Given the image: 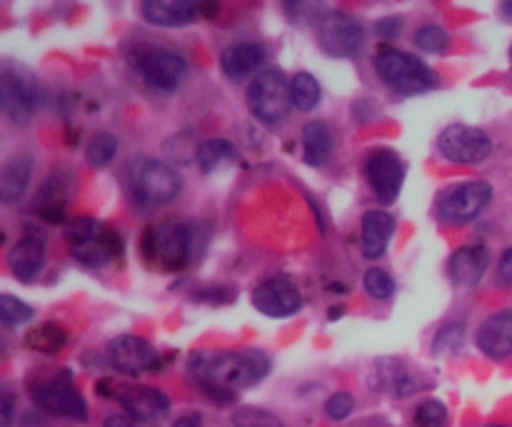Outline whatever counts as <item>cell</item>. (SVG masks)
<instances>
[{
    "mask_svg": "<svg viewBox=\"0 0 512 427\" xmlns=\"http://www.w3.org/2000/svg\"><path fill=\"white\" fill-rule=\"evenodd\" d=\"M270 368V355L260 348L195 350L188 358L190 380L215 405H233L243 390L263 383Z\"/></svg>",
    "mask_w": 512,
    "mask_h": 427,
    "instance_id": "1",
    "label": "cell"
},
{
    "mask_svg": "<svg viewBox=\"0 0 512 427\" xmlns=\"http://www.w3.org/2000/svg\"><path fill=\"white\" fill-rule=\"evenodd\" d=\"M128 190L138 208L155 210L178 198L183 190V178L173 165L138 155L128 163Z\"/></svg>",
    "mask_w": 512,
    "mask_h": 427,
    "instance_id": "2",
    "label": "cell"
},
{
    "mask_svg": "<svg viewBox=\"0 0 512 427\" xmlns=\"http://www.w3.org/2000/svg\"><path fill=\"white\" fill-rule=\"evenodd\" d=\"M373 68L395 95H420L438 85V78L425 60L408 53V50L390 48V45H383L375 53Z\"/></svg>",
    "mask_w": 512,
    "mask_h": 427,
    "instance_id": "3",
    "label": "cell"
},
{
    "mask_svg": "<svg viewBox=\"0 0 512 427\" xmlns=\"http://www.w3.org/2000/svg\"><path fill=\"white\" fill-rule=\"evenodd\" d=\"M195 248V225L188 220L170 218L158 228H145L140 238V253L148 263L163 270H180L190 263Z\"/></svg>",
    "mask_w": 512,
    "mask_h": 427,
    "instance_id": "4",
    "label": "cell"
},
{
    "mask_svg": "<svg viewBox=\"0 0 512 427\" xmlns=\"http://www.w3.org/2000/svg\"><path fill=\"white\" fill-rule=\"evenodd\" d=\"M28 393L35 408H40L43 413L55 415V418L78 420V423L88 420V400L75 388L73 373H68V370H60V373L48 375V378L33 380L28 385Z\"/></svg>",
    "mask_w": 512,
    "mask_h": 427,
    "instance_id": "5",
    "label": "cell"
},
{
    "mask_svg": "<svg viewBox=\"0 0 512 427\" xmlns=\"http://www.w3.org/2000/svg\"><path fill=\"white\" fill-rule=\"evenodd\" d=\"M38 95V78L33 70L5 60L0 70V105H3L5 118L18 128H25L38 110Z\"/></svg>",
    "mask_w": 512,
    "mask_h": 427,
    "instance_id": "6",
    "label": "cell"
},
{
    "mask_svg": "<svg viewBox=\"0 0 512 427\" xmlns=\"http://www.w3.org/2000/svg\"><path fill=\"white\" fill-rule=\"evenodd\" d=\"M248 108L260 123L280 125L288 120L290 108H293V95H290V80L283 70L268 68L248 88Z\"/></svg>",
    "mask_w": 512,
    "mask_h": 427,
    "instance_id": "7",
    "label": "cell"
},
{
    "mask_svg": "<svg viewBox=\"0 0 512 427\" xmlns=\"http://www.w3.org/2000/svg\"><path fill=\"white\" fill-rule=\"evenodd\" d=\"M493 200V185L485 180H470V183L455 185V188L445 190L438 200L435 215L443 225L450 228H463V225L473 223Z\"/></svg>",
    "mask_w": 512,
    "mask_h": 427,
    "instance_id": "8",
    "label": "cell"
},
{
    "mask_svg": "<svg viewBox=\"0 0 512 427\" xmlns=\"http://www.w3.org/2000/svg\"><path fill=\"white\" fill-rule=\"evenodd\" d=\"M438 150L445 160L458 165H480L493 155V140L483 128L453 123L440 133Z\"/></svg>",
    "mask_w": 512,
    "mask_h": 427,
    "instance_id": "9",
    "label": "cell"
},
{
    "mask_svg": "<svg viewBox=\"0 0 512 427\" xmlns=\"http://www.w3.org/2000/svg\"><path fill=\"white\" fill-rule=\"evenodd\" d=\"M365 43V28L353 13L328 10L318 20V45L333 58L355 55Z\"/></svg>",
    "mask_w": 512,
    "mask_h": 427,
    "instance_id": "10",
    "label": "cell"
},
{
    "mask_svg": "<svg viewBox=\"0 0 512 427\" xmlns=\"http://www.w3.org/2000/svg\"><path fill=\"white\" fill-rule=\"evenodd\" d=\"M363 173L380 203L393 205L398 200L405 183V163L400 153L393 148H373L365 155Z\"/></svg>",
    "mask_w": 512,
    "mask_h": 427,
    "instance_id": "11",
    "label": "cell"
},
{
    "mask_svg": "<svg viewBox=\"0 0 512 427\" xmlns=\"http://www.w3.org/2000/svg\"><path fill=\"white\" fill-rule=\"evenodd\" d=\"M138 70L150 88L173 93V90L180 88L185 75H188V63L175 50L160 48V45H148V48L140 50Z\"/></svg>",
    "mask_w": 512,
    "mask_h": 427,
    "instance_id": "12",
    "label": "cell"
},
{
    "mask_svg": "<svg viewBox=\"0 0 512 427\" xmlns=\"http://www.w3.org/2000/svg\"><path fill=\"white\" fill-rule=\"evenodd\" d=\"M105 358L120 375H128V378H140L143 373H150L160 365L158 350L140 335L113 338L105 345Z\"/></svg>",
    "mask_w": 512,
    "mask_h": 427,
    "instance_id": "13",
    "label": "cell"
},
{
    "mask_svg": "<svg viewBox=\"0 0 512 427\" xmlns=\"http://www.w3.org/2000/svg\"><path fill=\"white\" fill-rule=\"evenodd\" d=\"M253 308L268 318H290L303 308V293L290 278L275 275L253 290Z\"/></svg>",
    "mask_w": 512,
    "mask_h": 427,
    "instance_id": "14",
    "label": "cell"
},
{
    "mask_svg": "<svg viewBox=\"0 0 512 427\" xmlns=\"http://www.w3.org/2000/svg\"><path fill=\"white\" fill-rule=\"evenodd\" d=\"M123 235L118 230L108 228V225H100L90 238H85L83 243H75L70 245V255L78 265L88 270H98L105 268L110 260L115 258H123Z\"/></svg>",
    "mask_w": 512,
    "mask_h": 427,
    "instance_id": "15",
    "label": "cell"
},
{
    "mask_svg": "<svg viewBox=\"0 0 512 427\" xmlns=\"http://www.w3.org/2000/svg\"><path fill=\"white\" fill-rule=\"evenodd\" d=\"M8 270L20 280V283H33L45 268V238L38 230L28 228L23 238L8 250L5 255Z\"/></svg>",
    "mask_w": 512,
    "mask_h": 427,
    "instance_id": "16",
    "label": "cell"
},
{
    "mask_svg": "<svg viewBox=\"0 0 512 427\" xmlns=\"http://www.w3.org/2000/svg\"><path fill=\"white\" fill-rule=\"evenodd\" d=\"M118 400L125 413L138 423H155L170 410L168 395L158 388H150V385H128V388L120 390Z\"/></svg>",
    "mask_w": 512,
    "mask_h": 427,
    "instance_id": "17",
    "label": "cell"
},
{
    "mask_svg": "<svg viewBox=\"0 0 512 427\" xmlns=\"http://www.w3.org/2000/svg\"><path fill=\"white\" fill-rule=\"evenodd\" d=\"M475 345L490 360H505L512 355V308L498 310L483 320L475 335Z\"/></svg>",
    "mask_w": 512,
    "mask_h": 427,
    "instance_id": "18",
    "label": "cell"
},
{
    "mask_svg": "<svg viewBox=\"0 0 512 427\" xmlns=\"http://www.w3.org/2000/svg\"><path fill=\"white\" fill-rule=\"evenodd\" d=\"M490 260H493V255H490L488 245L483 243L463 245V248H458L453 255H450V263H448L450 280H453L455 285H460V288H475V285L483 280Z\"/></svg>",
    "mask_w": 512,
    "mask_h": 427,
    "instance_id": "19",
    "label": "cell"
},
{
    "mask_svg": "<svg viewBox=\"0 0 512 427\" xmlns=\"http://www.w3.org/2000/svg\"><path fill=\"white\" fill-rule=\"evenodd\" d=\"M268 60V48L258 40H248V43H235L220 53V70L225 78L243 80L253 75L260 65Z\"/></svg>",
    "mask_w": 512,
    "mask_h": 427,
    "instance_id": "20",
    "label": "cell"
},
{
    "mask_svg": "<svg viewBox=\"0 0 512 427\" xmlns=\"http://www.w3.org/2000/svg\"><path fill=\"white\" fill-rule=\"evenodd\" d=\"M395 233V218L385 210H368L363 215V230H360V250L368 260L383 258Z\"/></svg>",
    "mask_w": 512,
    "mask_h": 427,
    "instance_id": "21",
    "label": "cell"
},
{
    "mask_svg": "<svg viewBox=\"0 0 512 427\" xmlns=\"http://www.w3.org/2000/svg\"><path fill=\"white\" fill-rule=\"evenodd\" d=\"M200 15V3L190 0H148L143 3V18L158 28H183Z\"/></svg>",
    "mask_w": 512,
    "mask_h": 427,
    "instance_id": "22",
    "label": "cell"
},
{
    "mask_svg": "<svg viewBox=\"0 0 512 427\" xmlns=\"http://www.w3.org/2000/svg\"><path fill=\"white\" fill-rule=\"evenodd\" d=\"M30 175H33V155L30 153H15L13 158L5 160L3 170H0V200L5 205L20 203L30 185Z\"/></svg>",
    "mask_w": 512,
    "mask_h": 427,
    "instance_id": "23",
    "label": "cell"
},
{
    "mask_svg": "<svg viewBox=\"0 0 512 427\" xmlns=\"http://www.w3.org/2000/svg\"><path fill=\"white\" fill-rule=\"evenodd\" d=\"M335 135L333 128L323 120H310L303 128V160L310 168L328 163L330 153H333Z\"/></svg>",
    "mask_w": 512,
    "mask_h": 427,
    "instance_id": "24",
    "label": "cell"
},
{
    "mask_svg": "<svg viewBox=\"0 0 512 427\" xmlns=\"http://www.w3.org/2000/svg\"><path fill=\"white\" fill-rule=\"evenodd\" d=\"M235 153L238 150L228 138H208L195 148V163L205 175H213L228 163H233Z\"/></svg>",
    "mask_w": 512,
    "mask_h": 427,
    "instance_id": "25",
    "label": "cell"
},
{
    "mask_svg": "<svg viewBox=\"0 0 512 427\" xmlns=\"http://www.w3.org/2000/svg\"><path fill=\"white\" fill-rule=\"evenodd\" d=\"M68 345V330L60 323H40L25 335V348L38 355H55Z\"/></svg>",
    "mask_w": 512,
    "mask_h": 427,
    "instance_id": "26",
    "label": "cell"
},
{
    "mask_svg": "<svg viewBox=\"0 0 512 427\" xmlns=\"http://www.w3.org/2000/svg\"><path fill=\"white\" fill-rule=\"evenodd\" d=\"M378 378L375 380V388L383 390V393H393V395H410L415 390H420L423 385L413 378V375L405 373L403 363H383L378 365Z\"/></svg>",
    "mask_w": 512,
    "mask_h": 427,
    "instance_id": "27",
    "label": "cell"
},
{
    "mask_svg": "<svg viewBox=\"0 0 512 427\" xmlns=\"http://www.w3.org/2000/svg\"><path fill=\"white\" fill-rule=\"evenodd\" d=\"M290 95H293V108H298L300 113H313L320 105L323 90H320L318 78L303 70V73H295L290 78Z\"/></svg>",
    "mask_w": 512,
    "mask_h": 427,
    "instance_id": "28",
    "label": "cell"
},
{
    "mask_svg": "<svg viewBox=\"0 0 512 427\" xmlns=\"http://www.w3.org/2000/svg\"><path fill=\"white\" fill-rule=\"evenodd\" d=\"M465 345V323H448L435 333L433 355L435 358H453Z\"/></svg>",
    "mask_w": 512,
    "mask_h": 427,
    "instance_id": "29",
    "label": "cell"
},
{
    "mask_svg": "<svg viewBox=\"0 0 512 427\" xmlns=\"http://www.w3.org/2000/svg\"><path fill=\"white\" fill-rule=\"evenodd\" d=\"M118 155V138L113 133H98L93 135V140L85 148V160H88L93 168H108L110 163Z\"/></svg>",
    "mask_w": 512,
    "mask_h": 427,
    "instance_id": "30",
    "label": "cell"
},
{
    "mask_svg": "<svg viewBox=\"0 0 512 427\" xmlns=\"http://www.w3.org/2000/svg\"><path fill=\"white\" fill-rule=\"evenodd\" d=\"M413 40H415V45L423 50V53H430V55L448 53L450 43H453L448 30L440 28V25H423V28L415 30Z\"/></svg>",
    "mask_w": 512,
    "mask_h": 427,
    "instance_id": "31",
    "label": "cell"
},
{
    "mask_svg": "<svg viewBox=\"0 0 512 427\" xmlns=\"http://www.w3.org/2000/svg\"><path fill=\"white\" fill-rule=\"evenodd\" d=\"M230 420L235 427H285L280 415H275L273 410L255 408V405H243V408L233 410Z\"/></svg>",
    "mask_w": 512,
    "mask_h": 427,
    "instance_id": "32",
    "label": "cell"
},
{
    "mask_svg": "<svg viewBox=\"0 0 512 427\" xmlns=\"http://www.w3.org/2000/svg\"><path fill=\"white\" fill-rule=\"evenodd\" d=\"M415 427H448L450 423V413H448V405L443 400H423V403L415 408L413 413Z\"/></svg>",
    "mask_w": 512,
    "mask_h": 427,
    "instance_id": "33",
    "label": "cell"
},
{
    "mask_svg": "<svg viewBox=\"0 0 512 427\" xmlns=\"http://www.w3.org/2000/svg\"><path fill=\"white\" fill-rule=\"evenodd\" d=\"M363 288L370 298L375 300H390L395 295V280L388 270L383 268H368L363 275Z\"/></svg>",
    "mask_w": 512,
    "mask_h": 427,
    "instance_id": "34",
    "label": "cell"
},
{
    "mask_svg": "<svg viewBox=\"0 0 512 427\" xmlns=\"http://www.w3.org/2000/svg\"><path fill=\"white\" fill-rule=\"evenodd\" d=\"M0 318H3L5 328H20L35 318V310L13 295H0Z\"/></svg>",
    "mask_w": 512,
    "mask_h": 427,
    "instance_id": "35",
    "label": "cell"
},
{
    "mask_svg": "<svg viewBox=\"0 0 512 427\" xmlns=\"http://www.w3.org/2000/svg\"><path fill=\"white\" fill-rule=\"evenodd\" d=\"M355 410V398L350 393H333L325 403V415L333 420H348Z\"/></svg>",
    "mask_w": 512,
    "mask_h": 427,
    "instance_id": "36",
    "label": "cell"
},
{
    "mask_svg": "<svg viewBox=\"0 0 512 427\" xmlns=\"http://www.w3.org/2000/svg\"><path fill=\"white\" fill-rule=\"evenodd\" d=\"M400 30H403V20L400 18H383L378 23V35L383 40H393Z\"/></svg>",
    "mask_w": 512,
    "mask_h": 427,
    "instance_id": "37",
    "label": "cell"
},
{
    "mask_svg": "<svg viewBox=\"0 0 512 427\" xmlns=\"http://www.w3.org/2000/svg\"><path fill=\"white\" fill-rule=\"evenodd\" d=\"M498 278H500V283L512 285V248H510V250H505L503 258H500V265H498Z\"/></svg>",
    "mask_w": 512,
    "mask_h": 427,
    "instance_id": "38",
    "label": "cell"
},
{
    "mask_svg": "<svg viewBox=\"0 0 512 427\" xmlns=\"http://www.w3.org/2000/svg\"><path fill=\"white\" fill-rule=\"evenodd\" d=\"M103 427H135V420L128 413H113L105 418Z\"/></svg>",
    "mask_w": 512,
    "mask_h": 427,
    "instance_id": "39",
    "label": "cell"
},
{
    "mask_svg": "<svg viewBox=\"0 0 512 427\" xmlns=\"http://www.w3.org/2000/svg\"><path fill=\"white\" fill-rule=\"evenodd\" d=\"M173 427H203V415H200V413L180 415V418L175 420Z\"/></svg>",
    "mask_w": 512,
    "mask_h": 427,
    "instance_id": "40",
    "label": "cell"
},
{
    "mask_svg": "<svg viewBox=\"0 0 512 427\" xmlns=\"http://www.w3.org/2000/svg\"><path fill=\"white\" fill-rule=\"evenodd\" d=\"M13 395L10 393H3V427H10V423H13Z\"/></svg>",
    "mask_w": 512,
    "mask_h": 427,
    "instance_id": "41",
    "label": "cell"
},
{
    "mask_svg": "<svg viewBox=\"0 0 512 427\" xmlns=\"http://www.w3.org/2000/svg\"><path fill=\"white\" fill-rule=\"evenodd\" d=\"M215 13H220L218 3H200V18H213Z\"/></svg>",
    "mask_w": 512,
    "mask_h": 427,
    "instance_id": "42",
    "label": "cell"
},
{
    "mask_svg": "<svg viewBox=\"0 0 512 427\" xmlns=\"http://www.w3.org/2000/svg\"><path fill=\"white\" fill-rule=\"evenodd\" d=\"M343 313H345L343 305H335V308L330 310V320H335V318H338V315H343Z\"/></svg>",
    "mask_w": 512,
    "mask_h": 427,
    "instance_id": "43",
    "label": "cell"
},
{
    "mask_svg": "<svg viewBox=\"0 0 512 427\" xmlns=\"http://www.w3.org/2000/svg\"><path fill=\"white\" fill-rule=\"evenodd\" d=\"M485 427H508V425H498V423H490V425H485Z\"/></svg>",
    "mask_w": 512,
    "mask_h": 427,
    "instance_id": "44",
    "label": "cell"
},
{
    "mask_svg": "<svg viewBox=\"0 0 512 427\" xmlns=\"http://www.w3.org/2000/svg\"><path fill=\"white\" fill-rule=\"evenodd\" d=\"M510 60H512V48H510Z\"/></svg>",
    "mask_w": 512,
    "mask_h": 427,
    "instance_id": "45",
    "label": "cell"
}]
</instances>
